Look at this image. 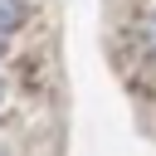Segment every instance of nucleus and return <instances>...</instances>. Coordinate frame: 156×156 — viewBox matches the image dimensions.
Here are the masks:
<instances>
[{
    "label": "nucleus",
    "mask_w": 156,
    "mask_h": 156,
    "mask_svg": "<svg viewBox=\"0 0 156 156\" xmlns=\"http://www.w3.org/2000/svg\"><path fill=\"white\" fill-rule=\"evenodd\" d=\"M15 29H20V0H0V54ZM0 98H5V73H0Z\"/></svg>",
    "instance_id": "1"
}]
</instances>
